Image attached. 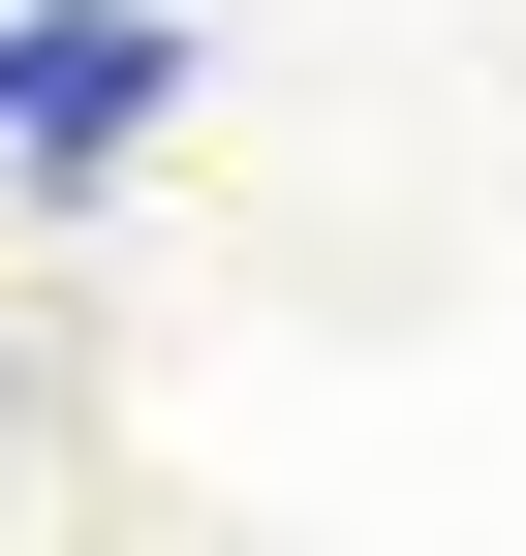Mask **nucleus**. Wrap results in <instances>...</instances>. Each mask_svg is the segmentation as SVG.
<instances>
[{
    "label": "nucleus",
    "instance_id": "f257e3e1",
    "mask_svg": "<svg viewBox=\"0 0 526 556\" xmlns=\"http://www.w3.org/2000/svg\"><path fill=\"white\" fill-rule=\"evenodd\" d=\"M155 124H186L155 0H32V31H0V155H155Z\"/></svg>",
    "mask_w": 526,
    "mask_h": 556
}]
</instances>
